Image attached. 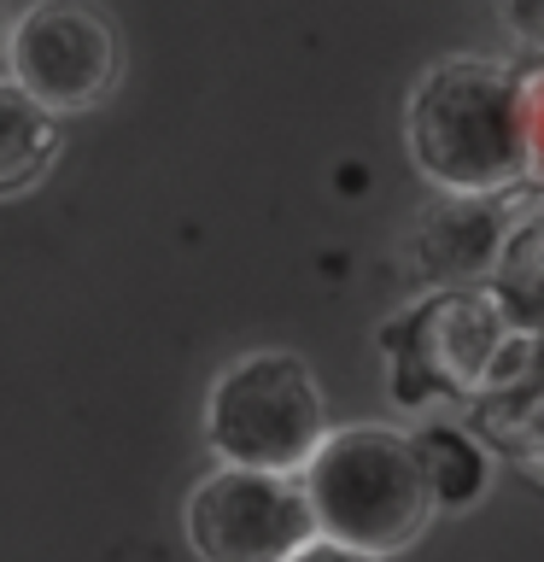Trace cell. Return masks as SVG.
Listing matches in <instances>:
<instances>
[{
  "label": "cell",
  "instance_id": "12",
  "mask_svg": "<svg viewBox=\"0 0 544 562\" xmlns=\"http://www.w3.org/2000/svg\"><path fill=\"white\" fill-rule=\"evenodd\" d=\"M293 562H381V557H363V551H345V544H333V539H316Z\"/></svg>",
  "mask_w": 544,
  "mask_h": 562
},
{
  "label": "cell",
  "instance_id": "2",
  "mask_svg": "<svg viewBox=\"0 0 544 562\" xmlns=\"http://www.w3.org/2000/svg\"><path fill=\"white\" fill-rule=\"evenodd\" d=\"M404 147L433 188L463 200H503L533 176L526 88L491 59H445L404 105Z\"/></svg>",
  "mask_w": 544,
  "mask_h": 562
},
{
  "label": "cell",
  "instance_id": "11",
  "mask_svg": "<svg viewBox=\"0 0 544 562\" xmlns=\"http://www.w3.org/2000/svg\"><path fill=\"white\" fill-rule=\"evenodd\" d=\"M526 88V135H533V170H544V70L521 77Z\"/></svg>",
  "mask_w": 544,
  "mask_h": 562
},
{
  "label": "cell",
  "instance_id": "5",
  "mask_svg": "<svg viewBox=\"0 0 544 562\" xmlns=\"http://www.w3.org/2000/svg\"><path fill=\"white\" fill-rule=\"evenodd\" d=\"M322 539L298 474L217 469L188 498V544L200 562H293Z\"/></svg>",
  "mask_w": 544,
  "mask_h": 562
},
{
  "label": "cell",
  "instance_id": "7",
  "mask_svg": "<svg viewBox=\"0 0 544 562\" xmlns=\"http://www.w3.org/2000/svg\"><path fill=\"white\" fill-rule=\"evenodd\" d=\"M509 240L503 211H491V200H463L445 193L428 217H421L410 240V263L421 276V288H474L498 270V252Z\"/></svg>",
  "mask_w": 544,
  "mask_h": 562
},
{
  "label": "cell",
  "instance_id": "9",
  "mask_svg": "<svg viewBox=\"0 0 544 562\" xmlns=\"http://www.w3.org/2000/svg\"><path fill=\"white\" fill-rule=\"evenodd\" d=\"M468 422L486 451L544 474V369L521 375L515 386H503V393H491L480 404H468Z\"/></svg>",
  "mask_w": 544,
  "mask_h": 562
},
{
  "label": "cell",
  "instance_id": "4",
  "mask_svg": "<svg viewBox=\"0 0 544 562\" xmlns=\"http://www.w3.org/2000/svg\"><path fill=\"white\" fill-rule=\"evenodd\" d=\"M328 434L322 386L298 351H252L211 381L205 446L223 469L305 474Z\"/></svg>",
  "mask_w": 544,
  "mask_h": 562
},
{
  "label": "cell",
  "instance_id": "8",
  "mask_svg": "<svg viewBox=\"0 0 544 562\" xmlns=\"http://www.w3.org/2000/svg\"><path fill=\"white\" fill-rule=\"evenodd\" d=\"M421 474H428L433 492V516H463L486 498L491 486V451L474 439V428H456V422H421L410 434Z\"/></svg>",
  "mask_w": 544,
  "mask_h": 562
},
{
  "label": "cell",
  "instance_id": "1",
  "mask_svg": "<svg viewBox=\"0 0 544 562\" xmlns=\"http://www.w3.org/2000/svg\"><path fill=\"white\" fill-rule=\"evenodd\" d=\"M539 328L521 323L491 288H428L381 328L386 393L398 411L480 404L539 369Z\"/></svg>",
  "mask_w": 544,
  "mask_h": 562
},
{
  "label": "cell",
  "instance_id": "3",
  "mask_svg": "<svg viewBox=\"0 0 544 562\" xmlns=\"http://www.w3.org/2000/svg\"><path fill=\"white\" fill-rule=\"evenodd\" d=\"M298 481L310 492L322 539L381 562L404 557L433 521V492L421 474L416 439L381 422L333 428Z\"/></svg>",
  "mask_w": 544,
  "mask_h": 562
},
{
  "label": "cell",
  "instance_id": "10",
  "mask_svg": "<svg viewBox=\"0 0 544 562\" xmlns=\"http://www.w3.org/2000/svg\"><path fill=\"white\" fill-rule=\"evenodd\" d=\"M59 158V123L12 77H0V193H24Z\"/></svg>",
  "mask_w": 544,
  "mask_h": 562
},
{
  "label": "cell",
  "instance_id": "6",
  "mask_svg": "<svg viewBox=\"0 0 544 562\" xmlns=\"http://www.w3.org/2000/svg\"><path fill=\"white\" fill-rule=\"evenodd\" d=\"M7 65L12 82L35 105L65 117V112H94L117 88L123 47L117 30L105 24V12H94L88 0H42L12 24Z\"/></svg>",
  "mask_w": 544,
  "mask_h": 562
},
{
  "label": "cell",
  "instance_id": "13",
  "mask_svg": "<svg viewBox=\"0 0 544 562\" xmlns=\"http://www.w3.org/2000/svg\"><path fill=\"white\" fill-rule=\"evenodd\" d=\"M12 42V30H7V12H0V47H7Z\"/></svg>",
  "mask_w": 544,
  "mask_h": 562
}]
</instances>
